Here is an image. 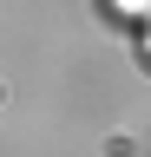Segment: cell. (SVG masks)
I'll use <instances>...</instances> for the list:
<instances>
[{
    "instance_id": "obj_1",
    "label": "cell",
    "mask_w": 151,
    "mask_h": 157,
    "mask_svg": "<svg viewBox=\"0 0 151 157\" xmlns=\"http://www.w3.org/2000/svg\"><path fill=\"white\" fill-rule=\"evenodd\" d=\"M145 59H151V33H145Z\"/></svg>"
}]
</instances>
